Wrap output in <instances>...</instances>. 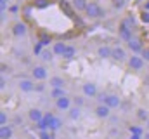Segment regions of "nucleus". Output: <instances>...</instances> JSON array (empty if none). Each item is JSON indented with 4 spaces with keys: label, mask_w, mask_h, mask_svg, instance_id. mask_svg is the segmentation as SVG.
<instances>
[{
    "label": "nucleus",
    "mask_w": 149,
    "mask_h": 139,
    "mask_svg": "<svg viewBox=\"0 0 149 139\" xmlns=\"http://www.w3.org/2000/svg\"><path fill=\"white\" fill-rule=\"evenodd\" d=\"M49 5H50V0H35L33 2V7L35 9H45Z\"/></svg>",
    "instance_id": "393cba45"
},
{
    "label": "nucleus",
    "mask_w": 149,
    "mask_h": 139,
    "mask_svg": "<svg viewBox=\"0 0 149 139\" xmlns=\"http://www.w3.org/2000/svg\"><path fill=\"white\" fill-rule=\"evenodd\" d=\"M68 117H70V120H80V117H81V108L80 106H71V110L68 111Z\"/></svg>",
    "instance_id": "aec40b11"
},
{
    "label": "nucleus",
    "mask_w": 149,
    "mask_h": 139,
    "mask_svg": "<svg viewBox=\"0 0 149 139\" xmlns=\"http://www.w3.org/2000/svg\"><path fill=\"white\" fill-rule=\"evenodd\" d=\"M114 61H118V63H123V61H128V58H127V52H125V49L123 47H113V56H111Z\"/></svg>",
    "instance_id": "f8f14e48"
},
{
    "label": "nucleus",
    "mask_w": 149,
    "mask_h": 139,
    "mask_svg": "<svg viewBox=\"0 0 149 139\" xmlns=\"http://www.w3.org/2000/svg\"><path fill=\"white\" fill-rule=\"evenodd\" d=\"M64 96H66L64 89H52L50 91V98H54V99H59V98H64Z\"/></svg>",
    "instance_id": "4be33fe9"
},
{
    "label": "nucleus",
    "mask_w": 149,
    "mask_h": 139,
    "mask_svg": "<svg viewBox=\"0 0 149 139\" xmlns=\"http://www.w3.org/2000/svg\"><path fill=\"white\" fill-rule=\"evenodd\" d=\"M73 103H74V106H80V108H81V106H83V98L76 96V98L73 99Z\"/></svg>",
    "instance_id": "c756f323"
},
{
    "label": "nucleus",
    "mask_w": 149,
    "mask_h": 139,
    "mask_svg": "<svg viewBox=\"0 0 149 139\" xmlns=\"http://www.w3.org/2000/svg\"><path fill=\"white\" fill-rule=\"evenodd\" d=\"M31 75H33L35 80L43 82V80H47V68L43 65H37V66H33V70H31Z\"/></svg>",
    "instance_id": "0eeeda50"
},
{
    "label": "nucleus",
    "mask_w": 149,
    "mask_h": 139,
    "mask_svg": "<svg viewBox=\"0 0 149 139\" xmlns=\"http://www.w3.org/2000/svg\"><path fill=\"white\" fill-rule=\"evenodd\" d=\"M146 125H148V129H149V120H148V122H146Z\"/></svg>",
    "instance_id": "e433bc0d"
},
{
    "label": "nucleus",
    "mask_w": 149,
    "mask_h": 139,
    "mask_svg": "<svg viewBox=\"0 0 149 139\" xmlns=\"http://www.w3.org/2000/svg\"><path fill=\"white\" fill-rule=\"evenodd\" d=\"M74 56H76V49H74L73 45H68L66 51H64V54H63V58L64 59H73Z\"/></svg>",
    "instance_id": "412c9836"
},
{
    "label": "nucleus",
    "mask_w": 149,
    "mask_h": 139,
    "mask_svg": "<svg viewBox=\"0 0 149 139\" xmlns=\"http://www.w3.org/2000/svg\"><path fill=\"white\" fill-rule=\"evenodd\" d=\"M50 42H52L50 37H43V35H42V38H40V44H42V45H49Z\"/></svg>",
    "instance_id": "c85d7f7f"
},
{
    "label": "nucleus",
    "mask_w": 149,
    "mask_h": 139,
    "mask_svg": "<svg viewBox=\"0 0 149 139\" xmlns=\"http://www.w3.org/2000/svg\"><path fill=\"white\" fill-rule=\"evenodd\" d=\"M10 12H14V14H16V12H17V7H16V5H12V7H10Z\"/></svg>",
    "instance_id": "f704fd0d"
},
{
    "label": "nucleus",
    "mask_w": 149,
    "mask_h": 139,
    "mask_svg": "<svg viewBox=\"0 0 149 139\" xmlns=\"http://www.w3.org/2000/svg\"><path fill=\"white\" fill-rule=\"evenodd\" d=\"M66 47H68V45H66L64 42H54V45H52V52H54L56 56H61V58H63Z\"/></svg>",
    "instance_id": "f3484780"
},
{
    "label": "nucleus",
    "mask_w": 149,
    "mask_h": 139,
    "mask_svg": "<svg viewBox=\"0 0 149 139\" xmlns=\"http://www.w3.org/2000/svg\"><path fill=\"white\" fill-rule=\"evenodd\" d=\"M64 78L63 77H50L49 78V85L50 89H64Z\"/></svg>",
    "instance_id": "4468645a"
},
{
    "label": "nucleus",
    "mask_w": 149,
    "mask_h": 139,
    "mask_svg": "<svg viewBox=\"0 0 149 139\" xmlns=\"http://www.w3.org/2000/svg\"><path fill=\"white\" fill-rule=\"evenodd\" d=\"M135 117H137L139 122H148L149 120V111L146 108H137V110H135Z\"/></svg>",
    "instance_id": "6ab92c4d"
},
{
    "label": "nucleus",
    "mask_w": 149,
    "mask_h": 139,
    "mask_svg": "<svg viewBox=\"0 0 149 139\" xmlns=\"http://www.w3.org/2000/svg\"><path fill=\"white\" fill-rule=\"evenodd\" d=\"M141 18H142V21H144V23H149V12H148V11H144Z\"/></svg>",
    "instance_id": "2f4dec72"
},
{
    "label": "nucleus",
    "mask_w": 149,
    "mask_h": 139,
    "mask_svg": "<svg viewBox=\"0 0 149 139\" xmlns=\"http://www.w3.org/2000/svg\"><path fill=\"white\" fill-rule=\"evenodd\" d=\"M127 65H128V70H132V71H135V73H137V71H142V70H144L146 61L142 59V56L134 54V56H130V58H128Z\"/></svg>",
    "instance_id": "f03ea898"
},
{
    "label": "nucleus",
    "mask_w": 149,
    "mask_h": 139,
    "mask_svg": "<svg viewBox=\"0 0 149 139\" xmlns=\"http://www.w3.org/2000/svg\"><path fill=\"white\" fill-rule=\"evenodd\" d=\"M104 9L99 5V2H95V0H90L88 2V5H87V9H85V16L88 18V19H101V18H104Z\"/></svg>",
    "instance_id": "f257e3e1"
},
{
    "label": "nucleus",
    "mask_w": 149,
    "mask_h": 139,
    "mask_svg": "<svg viewBox=\"0 0 149 139\" xmlns=\"http://www.w3.org/2000/svg\"><path fill=\"white\" fill-rule=\"evenodd\" d=\"M26 33H28V26H26V23L17 21V23L12 25V35H14V37L21 38V37H26Z\"/></svg>",
    "instance_id": "423d86ee"
},
{
    "label": "nucleus",
    "mask_w": 149,
    "mask_h": 139,
    "mask_svg": "<svg viewBox=\"0 0 149 139\" xmlns=\"http://www.w3.org/2000/svg\"><path fill=\"white\" fill-rule=\"evenodd\" d=\"M81 92H83V98H97L99 96V91H97V85L94 82H85L81 85Z\"/></svg>",
    "instance_id": "20e7f679"
},
{
    "label": "nucleus",
    "mask_w": 149,
    "mask_h": 139,
    "mask_svg": "<svg viewBox=\"0 0 149 139\" xmlns=\"http://www.w3.org/2000/svg\"><path fill=\"white\" fill-rule=\"evenodd\" d=\"M43 89H45V85H43L42 82H40V84H35V91H38V92H42Z\"/></svg>",
    "instance_id": "473e14b6"
},
{
    "label": "nucleus",
    "mask_w": 149,
    "mask_h": 139,
    "mask_svg": "<svg viewBox=\"0 0 149 139\" xmlns=\"http://www.w3.org/2000/svg\"><path fill=\"white\" fill-rule=\"evenodd\" d=\"M17 87H19L21 92H33V91H35V84H33V80H30V78H19Z\"/></svg>",
    "instance_id": "1a4fd4ad"
},
{
    "label": "nucleus",
    "mask_w": 149,
    "mask_h": 139,
    "mask_svg": "<svg viewBox=\"0 0 149 139\" xmlns=\"http://www.w3.org/2000/svg\"><path fill=\"white\" fill-rule=\"evenodd\" d=\"M71 98H68V96H64V98H59V99H56V108L59 110V111H70L71 110Z\"/></svg>",
    "instance_id": "9d476101"
},
{
    "label": "nucleus",
    "mask_w": 149,
    "mask_h": 139,
    "mask_svg": "<svg viewBox=\"0 0 149 139\" xmlns=\"http://www.w3.org/2000/svg\"><path fill=\"white\" fill-rule=\"evenodd\" d=\"M94 113H95L97 118H101V120H108V118L111 117V108H109L108 104H97V106L94 108Z\"/></svg>",
    "instance_id": "39448f33"
},
{
    "label": "nucleus",
    "mask_w": 149,
    "mask_h": 139,
    "mask_svg": "<svg viewBox=\"0 0 149 139\" xmlns=\"http://www.w3.org/2000/svg\"><path fill=\"white\" fill-rule=\"evenodd\" d=\"M97 56L101 59H109L113 56V47H109V45H101L97 49Z\"/></svg>",
    "instance_id": "ddd939ff"
},
{
    "label": "nucleus",
    "mask_w": 149,
    "mask_h": 139,
    "mask_svg": "<svg viewBox=\"0 0 149 139\" xmlns=\"http://www.w3.org/2000/svg\"><path fill=\"white\" fill-rule=\"evenodd\" d=\"M0 125H9V117L5 111H0Z\"/></svg>",
    "instance_id": "a878e982"
},
{
    "label": "nucleus",
    "mask_w": 149,
    "mask_h": 139,
    "mask_svg": "<svg viewBox=\"0 0 149 139\" xmlns=\"http://www.w3.org/2000/svg\"><path fill=\"white\" fill-rule=\"evenodd\" d=\"M5 84H7V80H5V75H0V89H2V91L5 89Z\"/></svg>",
    "instance_id": "7c9ffc66"
},
{
    "label": "nucleus",
    "mask_w": 149,
    "mask_h": 139,
    "mask_svg": "<svg viewBox=\"0 0 149 139\" xmlns=\"http://www.w3.org/2000/svg\"><path fill=\"white\" fill-rule=\"evenodd\" d=\"M14 131L12 125H0V139H12Z\"/></svg>",
    "instance_id": "2eb2a0df"
},
{
    "label": "nucleus",
    "mask_w": 149,
    "mask_h": 139,
    "mask_svg": "<svg viewBox=\"0 0 149 139\" xmlns=\"http://www.w3.org/2000/svg\"><path fill=\"white\" fill-rule=\"evenodd\" d=\"M127 2H128V0H111V5H113V9L121 11V9L127 5Z\"/></svg>",
    "instance_id": "b1692460"
},
{
    "label": "nucleus",
    "mask_w": 149,
    "mask_h": 139,
    "mask_svg": "<svg viewBox=\"0 0 149 139\" xmlns=\"http://www.w3.org/2000/svg\"><path fill=\"white\" fill-rule=\"evenodd\" d=\"M40 56H42V59H43V61H52V59H54V56H56V54H54V52H52V51H49V49H43V51H42V54H40Z\"/></svg>",
    "instance_id": "5701e85b"
},
{
    "label": "nucleus",
    "mask_w": 149,
    "mask_h": 139,
    "mask_svg": "<svg viewBox=\"0 0 149 139\" xmlns=\"http://www.w3.org/2000/svg\"><path fill=\"white\" fill-rule=\"evenodd\" d=\"M141 56H142V59H144L146 63H149V47H144V51L141 52Z\"/></svg>",
    "instance_id": "cd10ccee"
},
{
    "label": "nucleus",
    "mask_w": 149,
    "mask_h": 139,
    "mask_svg": "<svg viewBox=\"0 0 149 139\" xmlns=\"http://www.w3.org/2000/svg\"><path fill=\"white\" fill-rule=\"evenodd\" d=\"M12 124H14V125H23V117H21V115H14Z\"/></svg>",
    "instance_id": "bb28decb"
},
{
    "label": "nucleus",
    "mask_w": 149,
    "mask_h": 139,
    "mask_svg": "<svg viewBox=\"0 0 149 139\" xmlns=\"http://www.w3.org/2000/svg\"><path fill=\"white\" fill-rule=\"evenodd\" d=\"M142 139H149V131L146 132V134H144V136H142Z\"/></svg>",
    "instance_id": "c9c22d12"
},
{
    "label": "nucleus",
    "mask_w": 149,
    "mask_h": 139,
    "mask_svg": "<svg viewBox=\"0 0 149 139\" xmlns=\"http://www.w3.org/2000/svg\"><path fill=\"white\" fill-rule=\"evenodd\" d=\"M127 47H128L134 54H141V52L144 51V42H142V38H141L139 35H134V37L127 42Z\"/></svg>",
    "instance_id": "7ed1b4c3"
},
{
    "label": "nucleus",
    "mask_w": 149,
    "mask_h": 139,
    "mask_svg": "<svg viewBox=\"0 0 149 139\" xmlns=\"http://www.w3.org/2000/svg\"><path fill=\"white\" fill-rule=\"evenodd\" d=\"M61 127H63V120H61L59 117H54V118L49 122V131H52V132H57Z\"/></svg>",
    "instance_id": "a211bd4d"
},
{
    "label": "nucleus",
    "mask_w": 149,
    "mask_h": 139,
    "mask_svg": "<svg viewBox=\"0 0 149 139\" xmlns=\"http://www.w3.org/2000/svg\"><path fill=\"white\" fill-rule=\"evenodd\" d=\"M104 104H108L111 110H116V108L121 106V99H120L118 94H106V101H104Z\"/></svg>",
    "instance_id": "9b49d317"
},
{
    "label": "nucleus",
    "mask_w": 149,
    "mask_h": 139,
    "mask_svg": "<svg viewBox=\"0 0 149 139\" xmlns=\"http://www.w3.org/2000/svg\"><path fill=\"white\" fill-rule=\"evenodd\" d=\"M28 118H30L33 124H38V122H42V120L45 118V113H43L40 108H30V110H28Z\"/></svg>",
    "instance_id": "6e6552de"
},
{
    "label": "nucleus",
    "mask_w": 149,
    "mask_h": 139,
    "mask_svg": "<svg viewBox=\"0 0 149 139\" xmlns=\"http://www.w3.org/2000/svg\"><path fill=\"white\" fill-rule=\"evenodd\" d=\"M144 11H148L149 12V0H146V4H144Z\"/></svg>",
    "instance_id": "72a5a7b5"
},
{
    "label": "nucleus",
    "mask_w": 149,
    "mask_h": 139,
    "mask_svg": "<svg viewBox=\"0 0 149 139\" xmlns=\"http://www.w3.org/2000/svg\"><path fill=\"white\" fill-rule=\"evenodd\" d=\"M87 5H88V0H71V7L78 12H85Z\"/></svg>",
    "instance_id": "dca6fc26"
}]
</instances>
